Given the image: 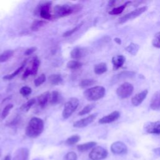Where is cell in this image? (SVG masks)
Wrapping results in <instances>:
<instances>
[{
    "instance_id": "4",
    "label": "cell",
    "mask_w": 160,
    "mask_h": 160,
    "mask_svg": "<svg viewBox=\"0 0 160 160\" xmlns=\"http://www.w3.org/2000/svg\"><path fill=\"white\" fill-rule=\"evenodd\" d=\"M79 105V100L76 98H71L67 101L64 106V109L62 112V116L64 119L69 118L72 114L76 111Z\"/></svg>"
},
{
    "instance_id": "30",
    "label": "cell",
    "mask_w": 160,
    "mask_h": 160,
    "mask_svg": "<svg viewBox=\"0 0 160 160\" xmlns=\"http://www.w3.org/2000/svg\"><path fill=\"white\" fill-rule=\"evenodd\" d=\"M82 66V64L76 60H71L67 63V67L71 69H78Z\"/></svg>"
},
{
    "instance_id": "23",
    "label": "cell",
    "mask_w": 160,
    "mask_h": 160,
    "mask_svg": "<svg viewBox=\"0 0 160 160\" xmlns=\"http://www.w3.org/2000/svg\"><path fill=\"white\" fill-rule=\"evenodd\" d=\"M26 61L25 60V61L23 62V63H22L18 68H17L12 73L4 76L2 78L3 79H4V80H9V79H11L14 78L16 76H17V75L23 69L24 66L26 65Z\"/></svg>"
},
{
    "instance_id": "11",
    "label": "cell",
    "mask_w": 160,
    "mask_h": 160,
    "mask_svg": "<svg viewBox=\"0 0 160 160\" xmlns=\"http://www.w3.org/2000/svg\"><path fill=\"white\" fill-rule=\"evenodd\" d=\"M145 131L150 134H160V121L149 122L144 126Z\"/></svg>"
},
{
    "instance_id": "47",
    "label": "cell",
    "mask_w": 160,
    "mask_h": 160,
    "mask_svg": "<svg viewBox=\"0 0 160 160\" xmlns=\"http://www.w3.org/2000/svg\"><path fill=\"white\" fill-rule=\"evenodd\" d=\"M114 41L118 43V44H121V39H119V38H115L114 39Z\"/></svg>"
},
{
    "instance_id": "27",
    "label": "cell",
    "mask_w": 160,
    "mask_h": 160,
    "mask_svg": "<svg viewBox=\"0 0 160 160\" xmlns=\"http://www.w3.org/2000/svg\"><path fill=\"white\" fill-rule=\"evenodd\" d=\"M36 103V99L34 98L31 99L25 103H24L20 107V110L23 112H28L30 108Z\"/></svg>"
},
{
    "instance_id": "26",
    "label": "cell",
    "mask_w": 160,
    "mask_h": 160,
    "mask_svg": "<svg viewBox=\"0 0 160 160\" xmlns=\"http://www.w3.org/2000/svg\"><path fill=\"white\" fill-rule=\"evenodd\" d=\"M131 1H127L124 4H122L121 6H119L118 7H116V8H113L112 10H111L109 12V14H111V15H116V14H121L123 11L124 9H125V8L126 7V6L128 4H131Z\"/></svg>"
},
{
    "instance_id": "49",
    "label": "cell",
    "mask_w": 160,
    "mask_h": 160,
    "mask_svg": "<svg viewBox=\"0 0 160 160\" xmlns=\"http://www.w3.org/2000/svg\"><path fill=\"white\" fill-rule=\"evenodd\" d=\"M33 160H40V159H34Z\"/></svg>"
},
{
    "instance_id": "7",
    "label": "cell",
    "mask_w": 160,
    "mask_h": 160,
    "mask_svg": "<svg viewBox=\"0 0 160 160\" xmlns=\"http://www.w3.org/2000/svg\"><path fill=\"white\" fill-rule=\"evenodd\" d=\"M108 156L107 150L101 146H95L89 154L91 160H102Z\"/></svg>"
},
{
    "instance_id": "20",
    "label": "cell",
    "mask_w": 160,
    "mask_h": 160,
    "mask_svg": "<svg viewBox=\"0 0 160 160\" xmlns=\"http://www.w3.org/2000/svg\"><path fill=\"white\" fill-rule=\"evenodd\" d=\"M71 57L74 59V60H78L80 58H81L83 55H84V50L79 47H76L74 48L70 53Z\"/></svg>"
},
{
    "instance_id": "24",
    "label": "cell",
    "mask_w": 160,
    "mask_h": 160,
    "mask_svg": "<svg viewBox=\"0 0 160 160\" xmlns=\"http://www.w3.org/2000/svg\"><path fill=\"white\" fill-rule=\"evenodd\" d=\"M48 81L52 85H58L62 82V79L60 74H53L49 76Z\"/></svg>"
},
{
    "instance_id": "33",
    "label": "cell",
    "mask_w": 160,
    "mask_h": 160,
    "mask_svg": "<svg viewBox=\"0 0 160 160\" xmlns=\"http://www.w3.org/2000/svg\"><path fill=\"white\" fill-rule=\"evenodd\" d=\"M95 107V104H89L86 105L85 107H84L79 112H78V115L79 116H83L85 114H87L88 113H89L92 109Z\"/></svg>"
},
{
    "instance_id": "25",
    "label": "cell",
    "mask_w": 160,
    "mask_h": 160,
    "mask_svg": "<svg viewBox=\"0 0 160 160\" xmlns=\"http://www.w3.org/2000/svg\"><path fill=\"white\" fill-rule=\"evenodd\" d=\"M14 54L12 50L9 49L4 51L2 53L0 54V62H4L9 60Z\"/></svg>"
},
{
    "instance_id": "14",
    "label": "cell",
    "mask_w": 160,
    "mask_h": 160,
    "mask_svg": "<svg viewBox=\"0 0 160 160\" xmlns=\"http://www.w3.org/2000/svg\"><path fill=\"white\" fill-rule=\"evenodd\" d=\"M148 90L145 89L136 95H134L131 99V103L134 106H138L141 104V102L144 101V99L146 98L148 94Z\"/></svg>"
},
{
    "instance_id": "48",
    "label": "cell",
    "mask_w": 160,
    "mask_h": 160,
    "mask_svg": "<svg viewBox=\"0 0 160 160\" xmlns=\"http://www.w3.org/2000/svg\"><path fill=\"white\" fill-rule=\"evenodd\" d=\"M1 152H2V151H1V149H0V157H1Z\"/></svg>"
},
{
    "instance_id": "41",
    "label": "cell",
    "mask_w": 160,
    "mask_h": 160,
    "mask_svg": "<svg viewBox=\"0 0 160 160\" xmlns=\"http://www.w3.org/2000/svg\"><path fill=\"white\" fill-rule=\"evenodd\" d=\"M37 50V48L35 47V46H33V47H31L28 49H27L25 52H24V55L26 56H29L31 54H32V53H34Z\"/></svg>"
},
{
    "instance_id": "38",
    "label": "cell",
    "mask_w": 160,
    "mask_h": 160,
    "mask_svg": "<svg viewBox=\"0 0 160 160\" xmlns=\"http://www.w3.org/2000/svg\"><path fill=\"white\" fill-rule=\"evenodd\" d=\"M32 92V89L29 86H23L19 90V93L24 97L28 96Z\"/></svg>"
},
{
    "instance_id": "5",
    "label": "cell",
    "mask_w": 160,
    "mask_h": 160,
    "mask_svg": "<svg viewBox=\"0 0 160 160\" xmlns=\"http://www.w3.org/2000/svg\"><path fill=\"white\" fill-rule=\"evenodd\" d=\"M51 4V1H46L39 4L35 9L34 14L36 15L39 14L42 19H50L52 18V15L50 12Z\"/></svg>"
},
{
    "instance_id": "19",
    "label": "cell",
    "mask_w": 160,
    "mask_h": 160,
    "mask_svg": "<svg viewBox=\"0 0 160 160\" xmlns=\"http://www.w3.org/2000/svg\"><path fill=\"white\" fill-rule=\"evenodd\" d=\"M96 145V142L94 141H90L84 144H81L77 146V149L79 152H85L89 149L94 148Z\"/></svg>"
},
{
    "instance_id": "16",
    "label": "cell",
    "mask_w": 160,
    "mask_h": 160,
    "mask_svg": "<svg viewBox=\"0 0 160 160\" xmlns=\"http://www.w3.org/2000/svg\"><path fill=\"white\" fill-rule=\"evenodd\" d=\"M135 75V72L133 71H122L119 72V74H116L114 77L112 81H114L115 82L117 81H122L124 79L127 78H131Z\"/></svg>"
},
{
    "instance_id": "15",
    "label": "cell",
    "mask_w": 160,
    "mask_h": 160,
    "mask_svg": "<svg viewBox=\"0 0 160 160\" xmlns=\"http://www.w3.org/2000/svg\"><path fill=\"white\" fill-rule=\"evenodd\" d=\"M150 108L153 110L160 109V91L156 92L150 101Z\"/></svg>"
},
{
    "instance_id": "45",
    "label": "cell",
    "mask_w": 160,
    "mask_h": 160,
    "mask_svg": "<svg viewBox=\"0 0 160 160\" xmlns=\"http://www.w3.org/2000/svg\"><path fill=\"white\" fill-rule=\"evenodd\" d=\"M116 3V1H111L109 2V6H112L114 5V4Z\"/></svg>"
},
{
    "instance_id": "32",
    "label": "cell",
    "mask_w": 160,
    "mask_h": 160,
    "mask_svg": "<svg viewBox=\"0 0 160 160\" xmlns=\"http://www.w3.org/2000/svg\"><path fill=\"white\" fill-rule=\"evenodd\" d=\"M80 140V136L79 135L75 134L72 135L70 137H69L65 141L66 144L69 145V146H72L77 143Z\"/></svg>"
},
{
    "instance_id": "35",
    "label": "cell",
    "mask_w": 160,
    "mask_h": 160,
    "mask_svg": "<svg viewBox=\"0 0 160 160\" xmlns=\"http://www.w3.org/2000/svg\"><path fill=\"white\" fill-rule=\"evenodd\" d=\"M59 94L58 91H54L52 92L50 96V102L52 104H56L59 102Z\"/></svg>"
},
{
    "instance_id": "46",
    "label": "cell",
    "mask_w": 160,
    "mask_h": 160,
    "mask_svg": "<svg viewBox=\"0 0 160 160\" xmlns=\"http://www.w3.org/2000/svg\"><path fill=\"white\" fill-rule=\"evenodd\" d=\"M11 157L10 155H7V156H5L4 160H11Z\"/></svg>"
},
{
    "instance_id": "9",
    "label": "cell",
    "mask_w": 160,
    "mask_h": 160,
    "mask_svg": "<svg viewBox=\"0 0 160 160\" xmlns=\"http://www.w3.org/2000/svg\"><path fill=\"white\" fill-rule=\"evenodd\" d=\"M97 113H94L91 115H89L88 116L82 118L80 120H78L76 122H74L73 124V126L74 128H84L87 126H88L89 124H90L91 122H92L94 119H96V116H97Z\"/></svg>"
},
{
    "instance_id": "42",
    "label": "cell",
    "mask_w": 160,
    "mask_h": 160,
    "mask_svg": "<svg viewBox=\"0 0 160 160\" xmlns=\"http://www.w3.org/2000/svg\"><path fill=\"white\" fill-rule=\"evenodd\" d=\"M29 75H31V71H30L29 68H27L24 71L23 74H22V79H26Z\"/></svg>"
},
{
    "instance_id": "36",
    "label": "cell",
    "mask_w": 160,
    "mask_h": 160,
    "mask_svg": "<svg viewBox=\"0 0 160 160\" xmlns=\"http://www.w3.org/2000/svg\"><path fill=\"white\" fill-rule=\"evenodd\" d=\"M83 24V22H81L80 24H79L78 25H77L76 27H74L73 29H71L70 30H68V31H66V32H64L63 34H62V36L63 37H68V36H71L72 34H74L76 31H77L81 27V26Z\"/></svg>"
},
{
    "instance_id": "31",
    "label": "cell",
    "mask_w": 160,
    "mask_h": 160,
    "mask_svg": "<svg viewBox=\"0 0 160 160\" xmlns=\"http://www.w3.org/2000/svg\"><path fill=\"white\" fill-rule=\"evenodd\" d=\"M96 82V81L94 79H82L81 81V82H79V86L82 88H87V87L91 86L92 85H94Z\"/></svg>"
},
{
    "instance_id": "17",
    "label": "cell",
    "mask_w": 160,
    "mask_h": 160,
    "mask_svg": "<svg viewBox=\"0 0 160 160\" xmlns=\"http://www.w3.org/2000/svg\"><path fill=\"white\" fill-rule=\"evenodd\" d=\"M126 58L122 55H118L114 56L112 59V62L113 64V69H118L120 68L124 63Z\"/></svg>"
},
{
    "instance_id": "50",
    "label": "cell",
    "mask_w": 160,
    "mask_h": 160,
    "mask_svg": "<svg viewBox=\"0 0 160 160\" xmlns=\"http://www.w3.org/2000/svg\"><path fill=\"white\" fill-rule=\"evenodd\" d=\"M0 116H1V115H0Z\"/></svg>"
},
{
    "instance_id": "28",
    "label": "cell",
    "mask_w": 160,
    "mask_h": 160,
    "mask_svg": "<svg viewBox=\"0 0 160 160\" xmlns=\"http://www.w3.org/2000/svg\"><path fill=\"white\" fill-rule=\"evenodd\" d=\"M46 22L45 21H41V20H35L32 22L31 25V30L32 31H38L41 27H42Z\"/></svg>"
},
{
    "instance_id": "13",
    "label": "cell",
    "mask_w": 160,
    "mask_h": 160,
    "mask_svg": "<svg viewBox=\"0 0 160 160\" xmlns=\"http://www.w3.org/2000/svg\"><path fill=\"white\" fill-rule=\"evenodd\" d=\"M120 116V113L118 111H113L112 112L109 114L101 118L99 120V123L100 124H108L116 121Z\"/></svg>"
},
{
    "instance_id": "10",
    "label": "cell",
    "mask_w": 160,
    "mask_h": 160,
    "mask_svg": "<svg viewBox=\"0 0 160 160\" xmlns=\"http://www.w3.org/2000/svg\"><path fill=\"white\" fill-rule=\"evenodd\" d=\"M111 151L115 154H124L127 153L128 148L122 142L116 141L111 144Z\"/></svg>"
},
{
    "instance_id": "1",
    "label": "cell",
    "mask_w": 160,
    "mask_h": 160,
    "mask_svg": "<svg viewBox=\"0 0 160 160\" xmlns=\"http://www.w3.org/2000/svg\"><path fill=\"white\" fill-rule=\"evenodd\" d=\"M44 127V122L42 119L33 117L30 119L26 128V135L31 138H37L42 132Z\"/></svg>"
},
{
    "instance_id": "6",
    "label": "cell",
    "mask_w": 160,
    "mask_h": 160,
    "mask_svg": "<svg viewBox=\"0 0 160 160\" xmlns=\"http://www.w3.org/2000/svg\"><path fill=\"white\" fill-rule=\"evenodd\" d=\"M134 90L133 86L128 82H125L121 84L116 90L118 96L121 99H125L129 97Z\"/></svg>"
},
{
    "instance_id": "34",
    "label": "cell",
    "mask_w": 160,
    "mask_h": 160,
    "mask_svg": "<svg viewBox=\"0 0 160 160\" xmlns=\"http://www.w3.org/2000/svg\"><path fill=\"white\" fill-rule=\"evenodd\" d=\"M13 106H14L12 104H8L4 108V109L1 112V118L2 119H4L8 116L11 109L13 108Z\"/></svg>"
},
{
    "instance_id": "43",
    "label": "cell",
    "mask_w": 160,
    "mask_h": 160,
    "mask_svg": "<svg viewBox=\"0 0 160 160\" xmlns=\"http://www.w3.org/2000/svg\"><path fill=\"white\" fill-rule=\"evenodd\" d=\"M19 121V118L17 116L16 118H14V119L9 123V124H10V126H15V125H16V124L18 123Z\"/></svg>"
},
{
    "instance_id": "40",
    "label": "cell",
    "mask_w": 160,
    "mask_h": 160,
    "mask_svg": "<svg viewBox=\"0 0 160 160\" xmlns=\"http://www.w3.org/2000/svg\"><path fill=\"white\" fill-rule=\"evenodd\" d=\"M64 160H78L77 154L73 151L69 152L65 155Z\"/></svg>"
},
{
    "instance_id": "29",
    "label": "cell",
    "mask_w": 160,
    "mask_h": 160,
    "mask_svg": "<svg viewBox=\"0 0 160 160\" xmlns=\"http://www.w3.org/2000/svg\"><path fill=\"white\" fill-rule=\"evenodd\" d=\"M139 48V46L138 44L135 43H131L126 48V51H128L131 54L134 56L136 54L137 52L138 51V49Z\"/></svg>"
},
{
    "instance_id": "22",
    "label": "cell",
    "mask_w": 160,
    "mask_h": 160,
    "mask_svg": "<svg viewBox=\"0 0 160 160\" xmlns=\"http://www.w3.org/2000/svg\"><path fill=\"white\" fill-rule=\"evenodd\" d=\"M108 70L107 65L104 62H100L96 64L94 68V71L96 74H102Z\"/></svg>"
},
{
    "instance_id": "44",
    "label": "cell",
    "mask_w": 160,
    "mask_h": 160,
    "mask_svg": "<svg viewBox=\"0 0 160 160\" xmlns=\"http://www.w3.org/2000/svg\"><path fill=\"white\" fill-rule=\"evenodd\" d=\"M154 152L158 156H160V148H157L153 149Z\"/></svg>"
},
{
    "instance_id": "37",
    "label": "cell",
    "mask_w": 160,
    "mask_h": 160,
    "mask_svg": "<svg viewBox=\"0 0 160 160\" xmlns=\"http://www.w3.org/2000/svg\"><path fill=\"white\" fill-rule=\"evenodd\" d=\"M46 75L44 74H42L38 78L35 79V80L34 81V84L35 86L38 87L41 86L42 83H44L46 81Z\"/></svg>"
},
{
    "instance_id": "39",
    "label": "cell",
    "mask_w": 160,
    "mask_h": 160,
    "mask_svg": "<svg viewBox=\"0 0 160 160\" xmlns=\"http://www.w3.org/2000/svg\"><path fill=\"white\" fill-rule=\"evenodd\" d=\"M152 44L153 46L160 48V31L154 35L152 41Z\"/></svg>"
},
{
    "instance_id": "18",
    "label": "cell",
    "mask_w": 160,
    "mask_h": 160,
    "mask_svg": "<svg viewBox=\"0 0 160 160\" xmlns=\"http://www.w3.org/2000/svg\"><path fill=\"white\" fill-rule=\"evenodd\" d=\"M49 98H50V94H49V91H46V92L42 93L38 97V104L41 108H44L46 106V105L47 104Z\"/></svg>"
},
{
    "instance_id": "8",
    "label": "cell",
    "mask_w": 160,
    "mask_h": 160,
    "mask_svg": "<svg viewBox=\"0 0 160 160\" xmlns=\"http://www.w3.org/2000/svg\"><path fill=\"white\" fill-rule=\"evenodd\" d=\"M147 6H142L141 8H139L138 9H136L135 10L126 14V15L122 16L121 18H119V23L122 24L125 22L126 21L129 20V19H132L134 18H136V17L139 16L140 14L143 13L147 10Z\"/></svg>"
},
{
    "instance_id": "2",
    "label": "cell",
    "mask_w": 160,
    "mask_h": 160,
    "mask_svg": "<svg viewBox=\"0 0 160 160\" xmlns=\"http://www.w3.org/2000/svg\"><path fill=\"white\" fill-rule=\"evenodd\" d=\"M81 9L80 4H73L69 5L65 4H58L54 7L53 12L55 18H62L70 15L71 14L79 11Z\"/></svg>"
},
{
    "instance_id": "12",
    "label": "cell",
    "mask_w": 160,
    "mask_h": 160,
    "mask_svg": "<svg viewBox=\"0 0 160 160\" xmlns=\"http://www.w3.org/2000/svg\"><path fill=\"white\" fill-rule=\"evenodd\" d=\"M29 151L28 148H19L15 152L12 160H28Z\"/></svg>"
},
{
    "instance_id": "21",
    "label": "cell",
    "mask_w": 160,
    "mask_h": 160,
    "mask_svg": "<svg viewBox=\"0 0 160 160\" xmlns=\"http://www.w3.org/2000/svg\"><path fill=\"white\" fill-rule=\"evenodd\" d=\"M40 65V61L38 57H34L31 62V67L29 68L31 75H36Z\"/></svg>"
},
{
    "instance_id": "3",
    "label": "cell",
    "mask_w": 160,
    "mask_h": 160,
    "mask_svg": "<svg viewBox=\"0 0 160 160\" xmlns=\"http://www.w3.org/2000/svg\"><path fill=\"white\" fill-rule=\"evenodd\" d=\"M105 88L101 86H96L87 89L84 92L85 98L89 101H94L103 98L105 95Z\"/></svg>"
}]
</instances>
